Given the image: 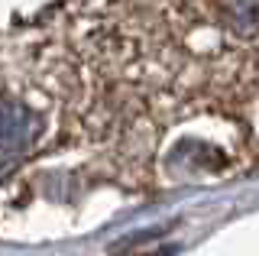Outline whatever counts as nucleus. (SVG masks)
<instances>
[{"instance_id":"2","label":"nucleus","mask_w":259,"mask_h":256,"mask_svg":"<svg viewBox=\"0 0 259 256\" xmlns=\"http://www.w3.org/2000/svg\"><path fill=\"white\" fill-rule=\"evenodd\" d=\"M227 17L237 36H256L259 33V0H230Z\"/></svg>"},{"instance_id":"1","label":"nucleus","mask_w":259,"mask_h":256,"mask_svg":"<svg viewBox=\"0 0 259 256\" xmlns=\"http://www.w3.org/2000/svg\"><path fill=\"white\" fill-rule=\"evenodd\" d=\"M36 133H39V117L26 104H16L7 98L0 101V172L13 165L32 146Z\"/></svg>"}]
</instances>
